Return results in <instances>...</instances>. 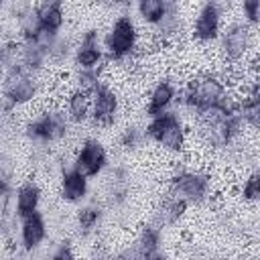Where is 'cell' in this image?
Returning <instances> with one entry per match:
<instances>
[{
    "instance_id": "52a82bcc",
    "label": "cell",
    "mask_w": 260,
    "mask_h": 260,
    "mask_svg": "<svg viewBox=\"0 0 260 260\" xmlns=\"http://www.w3.org/2000/svg\"><path fill=\"white\" fill-rule=\"evenodd\" d=\"M106 148L98 140H85L75 156V171H79L83 177H95L104 165H106Z\"/></svg>"
},
{
    "instance_id": "8992f818",
    "label": "cell",
    "mask_w": 260,
    "mask_h": 260,
    "mask_svg": "<svg viewBox=\"0 0 260 260\" xmlns=\"http://www.w3.org/2000/svg\"><path fill=\"white\" fill-rule=\"evenodd\" d=\"M91 118L95 124H102V126H110L116 118V110H118V100H116V93L100 83L95 85L91 91Z\"/></svg>"
},
{
    "instance_id": "7c38bea8",
    "label": "cell",
    "mask_w": 260,
    "mask_h": 260,
    "mask_svg": "<svg viewBox=\"0 0 260 260\" xmlns=\"http://www.w3.org/2000/svg\"><path fill=\"white\" fill-rule=\"evenodd\" d=\"M85 193H87V177H83L75 169L63 173V177H61V197L65 201L75 203V201L83 199Z\"/></svg>"
},
{
    "instance_id": "7402d4cb",
    "label": "cell",
    "mask_w": 260,
    "mask_h": 260,
    "mask_svg": "<svg viewBox=\"0 0 260 260\" xmlns=\"http://www.w3.org/2000/svg\"><path fill=\"white\" fill-rule=\"evenodd\" d=\"M244 199L248 201H254V199H260V171L252 173L244 185Z\"/></svg>"
},
{
    "instance_id": "6da1fadb",
    "label": "cell",
    "mask_w": 260,
    "mask_h": 260,
    "mask_svg": "<svg viewBox=\"0 0 260 260\" xmlns=\"http://www.w3.org/2000/svg\"><path fill=\"white\" fill-rule=\"evenodd\" d=\"M185 104L191 106L193 110L201 112L203 116L228 108L225 100V89L219 79L215 77H203L197 81H191L187 91H185Z\"/></svg>"
},
{
    "instance_id": "3957f363",
    "label": "cell",
    "mask_w": 260,
    "mask_h": 260,
    "mask_svg": "<svg viewBox=\"0 0 260 260\" xmlns=\"http://www.w3.org/2000/svg\"><path fill=\"white\" fill-rule=\"evenodd\" d=\"M106 51L110 55V59H124L126 55H130L136 47V28L134 22L128 16H120L114 26L110 28V32L106 35Z\"/></svg>"
},
{
    "instance_id": "cb8c5ba5",
    "label": "cell",
    "mask_w": 260,
    "mask_h": 260,
    "mask_svg": "<svg viewBox=\"0 0 260 260\" xmlns=\"http://www.w3.org/2000/svg\"><path fill=\"white\" fill-rule=\"evenodd\" d=\"M138 140H140V132L136 128H128L122 136V146L124 148H134L138 144Z\"/></svg>"
},
{
    "instance_id": "277c9868",
    "label": "cell",
    "mask_w": 260,
    "mask_h": 260,
    "mask_svg": "<svg viewBox=\"0 0 260 260\" xmlns=\"http://www.w3.org/2000/svg\"><path fill=\"white\" fill-rule=\"evenodd\" d=\"M209 189V179L199 173H181L171 181V193L173 197L185 201V203H195L203 201Z\"/></svg>"
},
{
    "instance_id": "5b68a950",
    "label": "cell",
    "mask_w": 260,
    "mask_h": 260,
    "mask_svg": "<svg viewBox=\"0 0 260 260\" xmlns=\"http://www.w3.org/2000/svg\"><path fill=\"white\" fill-rule=\"evenodd\" d=\"M65 132H67V120L59 112H47L26 126V134L32 140H41V142L59 140L61 136H65Z\"/></svg>"
},
{
    "instance_id": "ba28073f",
    "label": "cell",
    "mask_w": 260,
    "mask_h": 260,
    "mask_svg": "<svg viewBox=\"0 0 260 260\" xmlns=\"http://www.w3.org/2000/svg\"><path fill=\"white\" fill-rule=\"evenodd\" d=\"M6 100L12 104H24L35 95V81L22 67H14L6 79L4 87Z\"/></svg>"
},
{
    "instance_id": "ac0fdd59",
    "label": "cell",
    "mask_w": 260,
    "mask_h": 260,
    "mask_svg": "<svg viewBox=\"0 0 260 260\" xmlns=\"http://www.w3.org/2000/svg\"><path fill=\"white\" fill-rule=\"evenodd\" d=\"M89 91L85 89H75L71 95H69V104H67V112L71 116V120L75 122H83L91 110V102H89Z\"/></svg>"
},
{
    "instance_id": "d4e9b609",
    "label": "cell",
    "mask_w": 260,
    "mask_h": 260,
    "mask_svg": "<svg viewBox=\"0 0 260 260\" xmlns=\"http://www.w3.org/2000/svg\"><path fill=\"white\" fill-rule=\"evenodd\" d=\"M51 260H75V256H73V250H71L67 244H63V246L53 254Z\"/></svg>"
},
{
    "instance_id": "2e32d148",
    "label": "cell",
    "mask_w": 260,
    "mask_h": 260,
    "mask_svg": "<svg viewBox=\"0 0 260 260\" xmlns=\"http://www.w3.org/2000/svg\"><path fill=\"white\" fill-rule=\"evenodd\" d=\"M173 98H175V87H173V83H171V81H160V83L154 87L152 95H150V102H148V108H146L148 116L154 118V116L167 112V108L171 106Z\"/></svg>"
},
{
    "instance_id": "4fadbf2b",
    "label": "cell",
    "mask_w": 260,
    "mask_h": 260,
    "mask_svg": "<svg viewBox=\"0 0 260 260\" xmlns=\"http://www.w3.org/2000/svg\"><path fill=\"white\" fill-rule=\"evenodd\" d=\"M37 14H39V20H41L43 32L55 37L57 30L63 24V4L57 2V0L55 2H45L37 8Z\"/></svg>"
},
{
    "instance_id": "4316f807",
    "label": "cell",
    "mask_w": 260,
    "mask_h": 260,
    "mask_svg": "<svg viewBox=\"0 0 260 260\" xmlns=\"http://www.w3.org/2000/svg\"><path fill=\"white\" fill-rule=\"evenodd\" d=\"M152 260H167V258H165V256H154Z\"/></svg>"
},
{
    "instance_id": "8fae6325",
    "label": "cell",
    "mask_w": 260,
    "mask_h": 260,
    "mask_svg": "<svg viewBox=\"0 0 260 260\" xmlns=\"http://www.w3.org/2000/svg\"><path fill=\"white\" fill-rule=\"evenodd\" d=\"M248 47V28L244 24H232L223 35V53L228 59L236 61L244 55Z\"/></svg>"
},
{
    "instance_id": "7a4b0ae2",
    "label": "cell",
    "mask_w": 260,
    "mask_h": 260,
    "mask_svg": "<svg viewBox=\"0 0 260 260\" xmlns=\"http://www.w3.org/2000/svg\"><path fill=\"white\" fill-rule=\"evenodd\" d=\"M146 134L154 142H158L160 146H165L169 150H181L183 140H185L181 120L173 112H162V114L150 118V122L146 126Z\"/></svg>"
},
{
    "instance_id": "30bf717a",
    "label": "cell",
    "mask_w": 260,
    "mask_h": 260,
    "mask_svg": "<svg viewBox=\"0 0 260 260\" xmlns=\"http://www.w3.org/2000/svg\"><path fill=\"white\" fill-rule=\"evenodd\" d=\"M45 234H47V230H45V219H43V215H41L39 211H35V213H30V215L22 217L20 236H22V246H24L26 250L37 248V246L43 242Z\"/></svg>"
},
{
    "instance_id": "484cf974",
    "label": "cell",
    "mask_w": 260,
    "mask_h": 260,
    "mask_svg": "<svg viewBox=\"0 0 260 260\" xmlns=\"http://www.w3.org/2000/svg\"><path fill=\"white\" fill-rule=\"evenodd\" d=\"M112 260H136V256H134V252L132 254H120V256H116Z\"/></svg>"
},
{
    "instance_id": "603a6c76",
    "label": "cell",
    "mask_w": 260,
    "mask_h": 260,
    "mask_svg": "<svg viewBox=\"0 0 260 260\" xmlns=\"http://www.w3.org/2000/svg\"><path fill=\"white\" fill-rule=\"evenodd\" d=\"M244 14L248 16L250 22H258L260 20V0H248V2H244Z\"/></svg>"
},
{
    "instance_id": "e0dca14e",
    "label": "cell",
    "mask_w": 260,
    "mask_h": 260,
    "mask_svg": "<svg viewBox=\"0 0 260 260\" xmlns=\"http://www.w3.org/2000/svg\"><path fill=\"white\" fill-rule=\"evenodd\" d=\"M158 250V230L154 228H144L136 246H134V256L136 260H152Z\"/></svg>"
},
{
    "instance_id": "d6986e66",
    "label": "cell",
    "mask_w": 260,
    "mask_h": 260,
    "mask_svg": "<svg viewBox=\"0 0 260 260\" xmlns=\"http://www.w3.org/2000/svg\"><path fill=\"white\" fill-rule=\"evenodd\" d=\"M171 4L167 2H160V0H142L138 4V12L140 16L150 22V24H162V20L167 18V12H169Z\"/></svg>"
},
{
    "instance_id": "ffe728a7",
    "label": "cell",
    "mask_w": 260,
    "mask_h": 260,
    "mask_svg": "<svg viewBox=\"0 0 260 260\" xmlns=\"http://www.w3.org/2000/svg\"><path fill=\"white\" fill-rule=\"evenodd\" d=\"M242 118L250 126L260 128V93L258 91H252L250 95L244 98V102H242Z\"/></svg>"
},
{
    "instance_id": "44dd1931",
    "label": "cell",
    "mask_w": 260,
    "mask_h": 260,
    "mask_svg": "<svg viewBox=\"0 0 260 260\" xmlns=\"http://www.w3.org/2000/svg\"><path fill=\"white\" fill-rule=\"evenodd\" d=\"M98 221H100V211L93 209V207H85L77 215V225H79V232L83 236H87L89 232H93V228L98 225Z\"/></svg>"
},
{
    "instance_id": "9c48e42d",
    "label": "cell",
    "mask_w": 260,
    "mask_h": 260,
    "mask_svg": "<svg viewBox=\"0 0 260 260\" xmlns=\"http://www.w3.org/2000/svg\"><path fill=\"white\" fill-rule=\"evenodd\" d=\"M219 35V8L213 2H207L201 6L197 20H195V28H193V37L197 41H213Z\"/></svg>"
},
{
    "instance_id": "5bb4252c",
    "label": "cell",
    "mask_w": 260,
    "mask_h": 260,
    "mask_svg": "<svg viewBox=\"0 0 260 260\" xmlns=\"http://www.w3.org/2000/svg\"><path fill=\"white\" fill-rule=\"evenodd\" d=\"M75 59H77V65L81 69H95L98 61L102 59V49L98 45V35L93 30H89L83 37V41H81V45L77 49Z\"/></svg>"
},
{
    "instance_id": "9a60e30c",
    "label": "cell",
    "mask_w": 260,
    "mask_h": 260,
    "mask_svg": "<svg viewBox=\"0 0 260 260\" xmlns=\"http://www.w3.org/2000/svg\"><path fill=\"white\" fill-rule=\"evenodd\" d=\"M39 199H41V191L35 183L20 185L16 191V215L22 219V217L35 213L39 207Z\"/></svg>"
}]
</instances>
